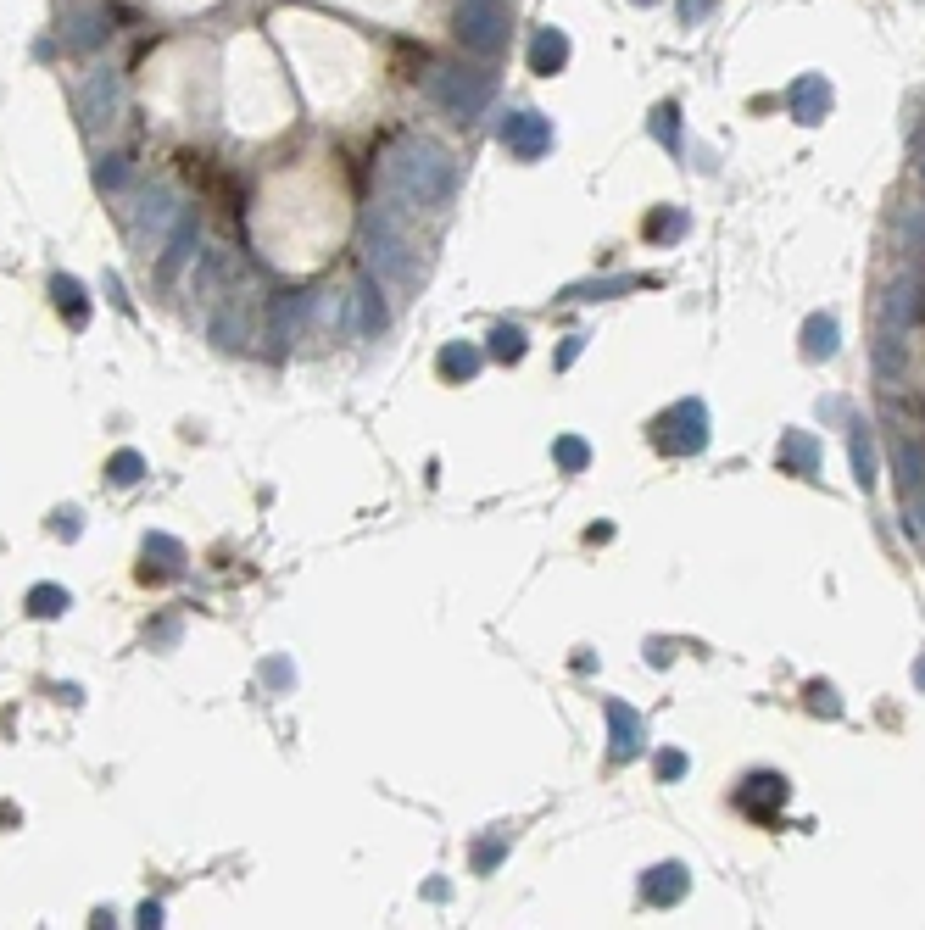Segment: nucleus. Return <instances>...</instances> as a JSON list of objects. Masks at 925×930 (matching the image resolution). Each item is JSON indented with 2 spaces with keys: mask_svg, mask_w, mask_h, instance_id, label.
Instances as JSON below:
<instances>
[{
  "mask_svg": "<svg viewBox=\"0 0 925 930\" xmlns=\"http://www.w3.org/2000/svg\"><path fill=\"white\" fill-rule=\"evenodd\" d=\"M391 184L413 201V207H435V201H446V190H452V162H446L435 145H402V151L391 156Z\"/></svg>",
  "mask_w": 925,
  "mask_h": 930,
  "instance_id": "obj_1",
  "label": "nucleus"
},
{
  "mask_svg": "<svg viewBox=\"0 0 925 930\" xmlns=\"http://www.w3.org/2000/svg\"><path fill=\"white\" fill-rule=\"evenodd\" d=\"M28 608L40 613V619H56V613L67 608V591L62 585H34V591H28Z\"/></svg>",
  "mask_w": 925,
  "mask_h": 930,
  "instance_id": "obj_2",
  "label": "nucleus"
},
{
  "mask_svg": "<svg viewBox=\"0 0 925 930\" xmlns=\"http://www.w3.org/2000/svg\"><path fill=\"white\" fill-rule=\"evenodd\" d=\"M56 301L67 307V318H73V323H84V318H90V307H84V290H79V279H56Z\"/></svg>",
  "mask_w": 925,
  "mask_h": 930,
  "instance_id": "obj_3",
  "label": "nucleus"
},
{
  "mask_svg": "<svg viewBox=\"0 0 925 930\" xmlns=\"http://www.w3.org/2000/svg\"><path fill=\"white\" fill-rule=\"evenodd\" d=\"M441 368H446V374H463V379H469L474 368H480V351H469V346H452V351H441Z\"/></svg>",
  "mask_w": 925,
  "mask_h": 930,
  "instance_id": "obj_4",
  "label": "nucleus"
},
{
  "mask_svg": "<svg viewBox=\"0 0 925 930\" xmlns=\"http://www.w3.org/2000/svg\"><path fill=\"white\" fill-rule=\"evenodd\" d=\"M140 457H134V452H118V457H112V479H118V485H134V479H140Z\"/></svg>",
  "mask_w": 925,
  "mask_h": 930,
  "instance_id": "obj_5",
  "label": "nucleus"
},
{
  "mask_svg": "<svg viewBox=\"0 0 925 930\" xmlns=\"http://www.w3.org/2000/svg\"><path fill=\"white\" fill-rule=\"evenodd\" d=\"M519 351H524L519 329H496V357H519Z\"/></svg>",
  "mask_w": 925,
  "mask_h": 930,
  "instance_id": "obj_6",
  "label": "nucleus"
}]
</instances>
